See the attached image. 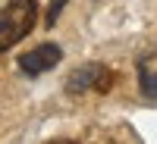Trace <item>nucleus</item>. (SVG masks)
Instances as JSON below:
<instances>
[{
	"label": "nucleus",
	"instance_id": "obj_1",
	"mask_svg": "<svg viewBox=\"0 0 157 144\" xmlns=\"http://www.w3.org/2000/svg\"><path fill=\"white\" fill-rule=\"evenodd\" d=\"M38 22V0H3L0 3V54L16 47Z\"/></svg>",
	"mask_w": 157,
	"mask_h": 144
},
{
	"label": "nucleus",
	"instance_id": "obj_2",
	"mask_svg": "<svg viewBox=\"0 0 157 144\" xmlns=\"http://www.w3.org/2000/svg\"><path fill=\"white\" fill-rule=\"evenodd\" d=\"M116 82V72L107 69L104 63H85L66 75V91L69 94H85V91H101L107 94Z\"/></svg>",
	"mask_w": 157,
	"mask_h": 144
},
{
	"label": "nucleus",
	"instance_id": "obj_3",
	"mask_svg": "<svg viewBox=\"0 0 157 144\" xmlns=\"http://www.w3.org/2000/svg\"><path fill=\"white\" fill-rule=\"evenodd\" d=\"M63 60V50L57 47V44H38L35 50H29V54H22L19 57V69L25 72V75H44V72H50L57 66V63Z\"/></svg>",
	"mask_w": 157,
	"mask_h": 144
},
{
	"label": "nucleus",
	"instance_id": "obj_4",
	"mask_svg": "<svg viewBox=\"0 0 157 144\" xmlns=\"http://www.w3.org/2000/svg\"><path fill=\"white\" fill-rule=\"evenodd\" d=\"M138 88L145 100H157V63L154 60L138 63Z\"/></svg>",
	"mask_w": 157,
	"mask_h": 144
},
{
	"label": "nucleus",
	"instance_id": "obj_5",
	"mask_svg": "<svg viewBox=\"0 0 157 144\" xmlns=\"http://www.w3.org/2000/svg\"><path fill=\"white\" fill-rule=\"evenodd\" d=\"M69 0H50V6H47V16H44V22L47 25H54L57 19H60V13H63V6H66Z\"/></svg>",
	"mask_w": 157,
	"mask_h": 144
}]
</instances>
